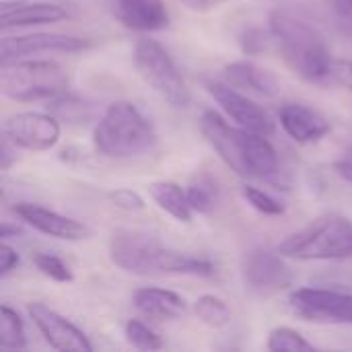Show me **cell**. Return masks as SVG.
Wrapping results in <instances>:
<instances>
[{"label": "cell", "instance_id": "cell-1", "mask_svg": "<svg viewBox=\"0 0 352 352\" xmlns=\"http://www.w3.org/2000/svg\"><path fill=\"white\" fill-rule=\"evenodd\" d=\"M111 262L130 274H182L212 276L214 264L159 241L155 235L138 229H118L109 241Z\"/></svg>", "mask_w": 352, "mask_h": 352}, {"label": "cell", "instance_id": "cell-2", "mask_svg": "<svg viewBox=\"0 0 352 352\" xmlns=\"http://www.w3.org/2000/svg\"><path fill=\"white\" fill-rule=\"evenodd\" d=\"M200 132L221 161L239 177L272 179L278 173V155L264 134L229 126L212 109L202 113Z\"/></svg>", "mask_w": 352, "mask_h": 352}, {"label": "cell", "instance_id": "cell-3", "mask_svg": "<svg viewBox=\"0 0 352 352\" xmlns=\"http://www.w3.org/2000/svg\"><path fill=\"white\" fill-rule=\"evenodd\" d=\"M268 31L285 64L307 82H324L330 78L332 54L324 35L307 21L289 10H272Z\"/></svg>", "mask_w": 352, "mask_h": 352}, {"label": "cell", "instance_id": "cell-4", "mask_svg": "<svg viewBox=\"0 0 352 352\" xmlns=\"http://www.w3.org/2000/svg\"><path fill=\"white\" fill-rule=\"evenodd\" d=\"M155 124L130 101L111 103L93 130L95 151L107 159H136L157 148Z\"/></svg>", "mask_w": 352, "mask_h": 352}, {"label": "cell", "instance_id": "cell-5", "mask_svg": "<svg viewBox=\"0 0 352 352\" xmlns=\"http://www.w3.org/2000/svg\"><path fill=\"white\" fill-rule=\"evenodd\" d=\"M276 252L301 262L351 260L352 221L338 212L322 214L301 231L289 235Z\"/></svg>", "mask_w": 352, "mask_h": 352}, {"label": "cell", "instance_id": "cell-6", "mask_svg": "<svg viewBox=\"0 0 352 352\" xmlns=\"http://www.w3.org/2000/svg\"><path fill=\"white\" fill-rule=\"evenodd\" d=\"M68 82V72L54 60H12L0 72L2 95L21 103L54 99L66 93Z\"/></svg>", "mask_w": 352, "mask_h": 352}, {"label": "cell", "instance_id": "cell-7", "mask_svg": "<svg viewBox=\"0 0 352 352\" xmlns=\"http://www.w3.org/2000/svg\"><path fill=\"white\" fill-rule=\"evenodd\" d=\"M134 66L140 78L173 107H188L190 89L171 54L157 41L142 37L134 45Z\"/></svg>", "mask_w": 352, "mask_h": 352}, {"label": "cell", "instance_id": "cell-8", "mask_svg": "<svg viewBox=\"0 0 352 352\" xmlns=\"http://www.w3.org/2000/svg\"><path fill=\"white\" fill-rule=\"evenodd\" d=\"M289 307L303 322L352 326V293L303 287L289 295Z\"/></svg>", "mask_w": 352, "mask_h": 352}, {"label": "cell", "instance_id": "cell-9", "mask_svg": "<svg viewBox=\"0 0 352 352\" xmlns=\"http://www.w3.org/2000/svg\"><path fill=\"white\" fill-rule=\"evenodd\" d=\"M202 85L237 126L264 136H270L274 132V120L270 118V113L245 93H241V89L219 78H202Z\"/></svg>", "mask_w": 352, "mask_h": 352}, {"label": "cell", "instance_id": "cell-10", "mask_svg": "<svg viewBox=\"0 0 352 352\" xmlns=\"http://www.w3.org/2000/svg\"><path fill=\"white\" fill-rule=\"evenodd\" d=\"M283 254L268 250H250L241 258V278L245 289L256 295H276L293 285V270Z\"/></svg>", "mask_w": 352, "mask_h": 352}, {"label": "cell", "instance_id": "cell-11", "mask_svg": "<svg viewBox=\"0 0 352 352\" xmlns=\"http://www.w3.org/2000/svg\"><path fill=\"white\" fill-rule=\"evenodd\" d=\"M2 134L23 151H50L60 140V122L54 113L39 111H21L6 118Z\"/></svg>", "mask_w": 352, "mask_h": 352}, {"label": "cell", "instance_id": "cell-12", "mask_svg": "<svg viewBox=\"0 0 352 352\" xmlns=\"http://www.w3.org/2000/svg\"><path fill=\"white\" fill-rule=\"evenodd\" d=\"M91 47V41L76 35H64V33H29V35H14L4 37L0 43V56L2 64L21 60L25 56L35 54H47V52H82Z\"/></svg>", "mask_w": 352, "mask_h": 352}, {"label": "cell", "instance_id": "cell-13", "mask_svg": "<svg viewBox=\"0 0 352 352\" xmlns=\"http://www.w3.org/2000/svg\"><path fill=\"white\" fill-rule=\"evenodd\" d=\"M29 316H31L33 324L37 326L39 334L43 336V340L52 349L64 352L93 351V344L89 342V338L72 322H68L64 316H60L58 311L50 309L47 305L31 303L29 305Z\"/></svg>", "mask_w": 352, "mask_h": 352}, {"label": "cell", "instance_id": "cell-14", "mask_svg": "<svg viewBox=\"0 0 352 352\" xmlns=\"http://www.w3.org/2000/svg\"><path fill=\"white\" fill-rule=\"evenodd\" d=\"M14 214L27 223L29 227H33L35 231L47 235V237H56V239H64V241H82L87 237H91V227L85 225L82 221L64 217L56 210H50L41 204H33V202H19L12 206Z\"/></svg>", "mask_w": 352, "mask_h": 352}, {"label": "cell", "instance_id": "cell-15", "mask_svg": "<svg viewBox=\"0 0 352 352\" xmlns=\"http://www.w3.org/2000/svg\"><path fill=\"white\" fill-rule=\"evenodd\" d=\"M116 19L134 31H161L169 25L163 0H107Z\"/></svg>", "mask_w": 352, "mask_h": 352}, {"label": "cell", "instance_id": "cell-16", "mask_svg": "<svg viewBox=\"0 0 352 352\" xmlns=\"http://www.w3.org/2000/svg\"><path fill=\"white\" fill-rule=\"evenodd\" d=\"M278 120L283 130L299 144L318 142L332 130L322 113L301 103H285L278 111Z\"/></svg>", "mask_w": 352, "mask_h": 352}, {"label": "cell", "instance_id": "cell-17", "mask_svg": "<svg viewBox=\"0 0 352 352\" xmlns=\"http://www.w3.org/2000/svg\"><path fill=\"white\" fill-rule=\"evenodd\" d=\"M68 19V10L52 2H33V0H14L2 2L0 6V27H31V25H52Z\"/></svg>", "mask_w": 352, "mask_h": 352}, {"label": "cell", "instance_id": "cell-18", "mask_svg": "<svg viewBox=\"0 0 352 352\" xmlns=\"http://www.w3.org/2000/svg\"><path fill=\"white\" fill-rule=\"evenodd\" d=\"M223 80L252 95H260L268 99H274L280 95L278 78L270 70L258 66L252 60H237V62L225 64Z\"/></svg>", "mask_w": 352, "mask_h": 352}, {"label": "cell", "instance_id": "cell-19", "mask_svg": "<svg viewBox=\"0 0 352 352\" xmlns=\"http://www.w3.org/2000/svg\"><path fill=\"white\" fill-rule=\"evenodd\" d=\"M134 307L142 316L155 322H169L186 316L188 301L175 291H167L159 287H142L134 293Z\"/></svg>", "mask_w": 352, "mask_h": 352}, {"label": "cell", "instance_id": "cell-20", "mask_svg": "<svg viewBox=\"0 0 352 352\" xmlns=\"http://www.w3.org/2000/svg\"><path fill=\"white\" fill-rule=\"evenodd\" d=\"M148 194L153 198V202L165 210L169 217H173L177 223H190L194 217V210L188 202V194L182 186H177L175 182H153L148 186Z\"/></svg>", "mask_w": 352, "mask_h": 352}, {"label": "cell", "instance_id": "cell-21", "mask_svg": "<svg viewBox=\"0 0 352 352\" xmlns=\"http://www.w3.org/2000/svg\"><path fill=\"white\" fill-rule=\"evenodd\" d=\"M27 346L25 326L21 316L8 307H0V349L2 351H23Z\"/></svg>", "mask_w": 352, "mask_h": 352}, {"label": "cell", "instance_id": "cell-22", "mask_svg": "<svg viewBox=\"0 0 352 352\" xmlns=\"http://www.w3.org/2000/svg\"><path fill=\"white\" fill-rule=\"evenodd\" d=\"M196 318L210 328H225L231 322V309L227 303L214 295H202L194 301Z\"/></svg>", "mask_w": 352, "mask_h": 352}, {"label": "cell", "instance_id": "cell-23", "mask_svg": "<svg viewBox=\"0 0 352 352\" xmlns=\"http://www.w3.org/2000/svg\"><path fill=\"white\" fill-rule=\"evenodd\" d=\"M266 349L268 351H289V352H314L316 346L311 342L305 340V336H301L297 330L293 328H287V326H280V328H274L268 336V342H266Z\"/></svg>", "mask_w": 352, "mask_h": 352}, {"label": "cell", "instance_id": "cell-24", "mask_svg": "<svg viewBox=\"0 0 352 352\" xmlns=\"http://www.w3.org/2000/svg\"><path fill=\"white\" fill-rule=\"evenodd\" d=\"M31 260H33L35 268H37L43 276H47V278H52V280H56V283H72V280H74V274H72L70 266H68L60 256L45 254V252H35V254L31 256Z\"/></svg>", "mask_w": 352, "mask_h": 352}, {"label": "cell", "instance_id": "cell-25", "mask_svg": "<svg viewBox=\"0 0 352 352\" xmlns=\"http://www.w3.org/2000/svg\"><path fill=\"white\" fill-rule=\"evenodd\" d=\"M124 332H126V340L138 351H161L163 349V338L138 320H130L126 324Z\"/></svg>", "mask_w": 352, "mask_h": 352}, {"label": "cell", "instance_id": "cell-26", "mask_svg": "<svg viewBox=\"0 0 352 352\" xmlns=\"http://www.w3.org/2000/svg\"><path fill=\"white\" fill-rule=\"evenodd\" d=\"M241 194L243 198L248 200V204L252 208H256L258 212L266 214V217H280L285 212V206L283 202H278L276 198H272L270 194H266L264 190L256 188V186H243L241 188Z\"/></svg>", "mask_w": 352, "mask_h": 352}, {"label": "cell", "instance_id": "cell-27", "mask_svg": "<svg viewBox=\"0 0 352 352\" xmlns=\"http://www.w3.org/2000/svg\"><path fill=\"white\" fill-rule=\"evenodd\" d=\"M52 113L66 122H80L89 118V105H85L76 97H66L64 93L52 99Z\"/></svg>", "mask_w": 352, "mask_h": 352}, {"label": "cell", "instance_id": "cell-28", "mask_svg": "<svg viewBox=\"0 0 352 352\" xmlns=\"http://www.w3.org/2000/svg\"><path fill=\"white\" fill-rule=\"evenodd\" d=\"M186 194H188V202L192 206L194 212L198 214H204V212H210L214 208V192H212V186H206V184H192L186 188Z\"/></svg>", "mask_w": 352, "mask_h": 352}, {"label": "cell", "instance_id": "cell-29", "mask_svg": "<svg viewBox=\"0 0 352 352\" xmlns=\"http://www.w3.org/2000/svg\"><path fill=\"white\" fill-rule=\"evenodd\" d=\"M239 43H241L243 54L256 56V54H262V52L268 50V45L272 43V35H270V31L264 33L262 29H248V31L241 35Z\"/></svg>", "mask_w": 352, "mask_h": 352}, {"label": "cell", "instance_id": "cell-30", "mask_svg": "<svg viewBox=\"0 0 352 352\" xmlns=\"http://www.w3.org/2000/svg\"><path fill=\"white\" fill-rule=\"evenodd\" d=\"M109 200L116 208L120 210H126V212H140L144 210V200L138 192L134 190H128V188H122V190H113L109 194Z\"/></svg>", "mask_w": 352, "mask_h": 352}, {"label": "cell", "instance_id": "cell-31", "mask_svg": "<svg viewBox=\"0 0 352 352\" xmlns=\"http://www.w3.org/2000/svg\"><path fill=\"white\" fill-rule=\"evenodd\" d=\"M330 80L352 91V60H334L330 68Z\"/></svg>", "mask_w": 352, "mask_h": 352}, {"label": "cell", "instance_id": "cell-32", "mask_svg": "<svg viewBox=\"0 0 352 352\" xmlns=\"http://www.w3.org/2000/svg\"><path fill=\"white\" fill-rule=\"evenodd\" d=\"M19 264V254L16 250H12L6 241H2L0 245V276H8Z\"/></svg>", "mask_w": 352, "mask_h": 352}, {"label": "cell", "instance_id": "cell-33", "mask_svg": "<svg viewBox=\"0 0 352 352\" xmlns=\"http://www.w3.org/2000/svg\"><path fill=\"white\" fill-rule=\"evenodd\" d=\"M186 8L194 10V12H210L214 8H219L221 4L229 2V0H179Z\"/></svg>", "mask_w": 352, "mask_h": 352}, {"label": "cell", "instance_id": "cell-34", "mask_svg": "<svg viewBox=\"0 0 352 352\" xmlns=\"http://www.w3.org/2000/svg\"><path fill=\"white\" fill-rule=\"evenodd\" d=\"M16 146L4 136L2 138V148H0V167H2V171H6L14 161H16Z\"/></svg>", "mask_w": 352, "mask_h": 352}, {"label": "cell", "instance_id": "cell-35", "mask_svg": "<svg viewBox=\"0 0 352 352\" xmlns=\"http://www.w3.org/2000/svg\"><path fill=\"white\" fill-rule=\"evenodd\" d=\"M334 169H336V173H338L340 177H344L346 182H351L352 184V151H349L342 159H338V161L334 163Z\"/></svg>", "mask_w": 352, "mask_h": 352}, {"label": "cell", "instance_id": "cell-36", "mask_svg": "<svg viewBox=\"0 0 352 352\" xmlns=\"http://www.w3.org/2000/svg\"><path fill=\"white\" fill-rule=\"evenodd\" d=\"M334 8L344 21L352 23V0H334Z\"/></svg>", "mask_w": 352, "mask_h": 352}, {"label": "cell", "instance_id": "cell-37", "mask_svg": "<svg viewBox=\"0 0 352 352\" xmlns=\"http://www.w3.org/2000/svg\"><path fill=\"white\" fill-rule=\"evenodd\" d=\"M10 235H21V229H19L16 225H14V227H10L8 223H2V229H0V237H2L4 241H6V239H8Z\"/></svg>", "mask_w": 352, "mask_h": 352}]
</instances>
